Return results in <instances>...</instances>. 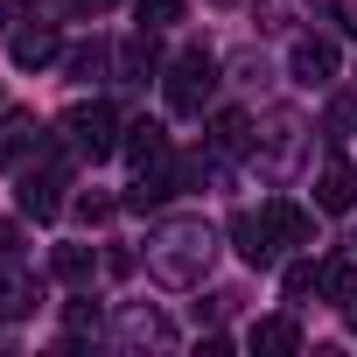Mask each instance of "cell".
Returning a JSON list of instances; mask_svg holds the SVG:
<instances>
[{
	"label": "cell",
	"instance_id": "4fadbf2b",
	"mask_svg": "<svg viewBox=\"0 0 357 357\" xmlns=\"http://www.w3.org/2000/svg\"><path fill=\"white\" fill-rule=\"evenodd\" d=\"M50 266H56V280L84 287V280L98 273V252H91V245H56V259H50Z\"/></svg>",
	"mask_w": 357,
	"mask_h": 357
},
{
	"label": "cell",
	"instance_id": "2e32d148",
	"mask_svg": "<svg viewBox=\"0 0 357 357\" xmlns=\"http://www.w3.org/2000/svg\"><path fill=\"white\" fill-rule=\"evenodd\" d=\"M280 287H287V301H308V294H315V287H322V266H315V259H294V266H287V280H280Z\"/></svg>",
	"mask_w": 357,
	"mask_h": 357
},
{
	"label": "cell",
	"instance_id": "ac0fdd59",
	"mask_svg": "<svg viewBox=\"0 0 357 357\" xmlns=\"http://www.w3.org/2000/svg\"><path fill=\"white\" fill-rule=\"evenodd\" d=\"M133 15L140 29H168V22H183V0H133Z\"/></svg>",
	"mask_w": 357,
	"mask_h": 357
},
{
	"label": "cell",
	"instance_id": "ffe728a7",
	"mask_svg": "<svg viewBox=\"0 0 357 357\" xmlns=\"http://www.w3.org/2000/svg\"><path fill=\"white\" fill-rule=\"evenodd\" d=\"M98 70H105V50H98V43H91V50H70V77H84V84H91Z\"/></svg>",
	"mask_w": 357,
	"mask_h": 357
},
{
	"label": "cell",
	"instance_id": "7c38bea8",
	"mask_svg": "<svg viewBox=\"0 0 357 357\" xmlns=\"http://www.w3.org/2000/svg\"><path fill=\"white\" fill-rule=\"evenodd\" d=\"M266 225H273L280 245H308V238H315V218L294 211V204H266Z\"/></svg>",
	"mask_w": 357,
	"mask_h": 357
},
{
	"label": "cell",
	"instance_id": "52a82bcc",
	"mask_svg": "<svg viewBox=\"0 0 357 357\" xmlns=\"http://www.w3.org/2000/svg\"><path fill=\"white\" fill-rule=\"evenodd\" d=\"M350 204H357V168L343 154H329L315 175V211H350Z\"/></svg>",
	"mask_w": 357,
	"mask_h": 357
},
{
	"label": "cell",
	"instance_id": "8992f818",
	"mask_svg": "<svg viewBox=\"0 0 357 357\" xmlns=\"http://www.w3.org/2000/svg\"><path fill=\"white\" fill-rule=\"evenodd\" d=\"M287 70H294V84L322 91V84L336 77V43H329V36H301V43L287 50Z\"/></svg>",
	"mask_w": 357,
	"mask_h": 357
},
{
	"label": "cell",
	"instance_id": "7a4b0ae2",
	"mask_svg": "<svg viewBox=\"0 0 357 357\" xmlns=\"http://www.w3.org/2000/svg\"><path fill=\"white\" fill-rule=\"evenodd\" d=\"M161 91H168V112L204 119V105H211V91H218V63H211V50H183V56L168 63Z\"/></svg>",
	"mask_w": 357,
	"mask_h": 357
},
{
	"label": "cell",
	"instance_id": "9c48e42d",
	"mask_svg": "<svg viewBox=\"0 0 357 357\" xmlns=\"http://www.w3.org/2000/svg\"><path fill=\"white\" fill-rule=\"evenodd\" d=\"M119 147H126V161H133V168H154V161H168V133H161V119H133Z\"/></svg>",
	"mask_w": 357,
	"mask_h": 357
},
{
	"label": "cell",
	"instance_id": "6da1fadb",
	"mask_svg": "<svg viewBox=\"0 0 357 357\" xmlns=\"http://www.w3.org/2000/svg\"><path fill=\"white\" fill-rule=\"evenodd\" d=\"M211 252H218L211 225H197V218L161 225V231H154V245H147V273H154L161 287H197V280L211 273Z\"/></svg>",
	"mask_w": 357,
	"mask_h": 357
},
{
	"label": "cell",
	"instance_id": "44dd1931",
	"mask_svg": "<svg viewBox=\"0 0 357 357\" xmlns=\"http://www.w3.org/2000/svg\"><path fill=\"white\" fill-rule=\"evenodd\" d=\"M77 218H84V225H98V218H112V197H77Z\"/></svg>",
	"mask_w": 357,
	"mask_h": 357
},
{
	"label": "cell",
	"instance_id": "30bf717a",
	"mask_svg": "<svg viewBox=\"0 0 357 357\" xmlns=\"http://www.w3.org/2000/svg\"><path fill=\"white\" fill-rule=\"evenodd\" d=\"M56 50H63V43H56V29H50V22H36V29H22V36H15V63H22V70L56 63Z\"/></svg>",
	"mask_w": 357,
	"mask_h": 357
},
{
	"label": "cell",
	"instance_id": "e0dca14e",
	"mask_svg": "<svg viewBox=\"0 0 357 357\" xmlns=\"http://www.w3.org/2000/svg\"><path fill=\"white\" fill-rule=\"evenodd\" d=\"M133 343H168V322L161 315H147V308H126V322H119Z\"/></svg>",
	"mask_w": 357,
	"mask_h": 357
},
{
	"label": "cell",
	"instance_id": "5bb4252c",
	"mask_svg": "<svg viewBox=\"0 0 357 357\" xmlns=\"http://www.w3.org/2000/svg\"><path fill=\"white\" fill-rule=\"evenodd\" d=\"M245 140H252L245 112H218V119H211V147H218V154H245Z\"/></svg>",
	"mask_w": 357,
	"mask_h": 357
},
{
	"label": "cell",
	"instance_id": "d6986e66",
	"mask_svg": "<svg viewBox=\"0 0 357 357\" xmlns=\"http://www.w3.org/2000/svg\"><path fill=\"white\" fill-rule=\"evenodd\" d=\"M29 301H36V287H29L22 273H0V315H22Z\"/></svg>",
	"mask_w": 357,
	"mask_h": 357
},
{
	"label": "cell",
	"instance_id": "277c9868",
	"mask_svg": "<svg viewBox=\"0 0 357 357\" xmlns=\"http://www.w3.org/2000/svg\"><path fill=\"white\" fill-rule=\"evenodd\" d=\"M70 183V154H36V168H22V218H56Z\"/></svg>",
	"mask_w": 357,
	"mask_h": 357
},
{
	"label": "cell",
	"instance_id": "8fae6325",
	"mask_svg": "<svg viewBox=\"0 0 357 357\" xmlns=\"http://www.w3.org/2000/svg\"><path fill=\"white\" fill-rule=\"evenodd\" d=\"M252 350H266V357H287V350H301V329L287 322V315H266V322H252V336H245Z\"/></svg>",
	"mask_w": 357,
	"mask_h": 357
},
{
	"label": "cell",
	"instance_id": "5b68a950",
	"mask_svg": "<svg viewBox=\"0 0 357 357\" xmlns=\"http://www.w3.org/2000/svg\"><path fill=\"white\" fill-rule=\"evenodd\" d=\"M50 147V133H43V119L36 112H8V119H0V168H29V154H43Z\"/></svg>",
	"mask_w": 357,
	"mask_h": 357
},
{
	"label": "cell",
	"instance_id": "9a60e30c",
	"mask_svg": "<svg viewBox=\"0 0 357 357\" xmlns=\"http://www.w3.org/2000/svg\"><path fill=\"white\" fill-rule=\"evenodd\" d=\"M322 294H329V301H343V308L357 301V252H350V259H336V266H322Z\"/></svg>",
	"mask_w": 357,
	"mask_h": 357
},
{
	"label": "cell",
	"instance_id": "ba28073f",
	"mask_svg": "<svg viewBox=\"0 0 357 357\" xmlns=\"http://www.w3.org/2000/svg\"><path fill=\"white\" fill-rule=\"evenodd\" d=\"M231 238H238V252H245L252 266H273V252H280V238H273L266 211H259V218H252V211H245V218H231Z\"/></svg>",
	"mask_w": 357,
	"mask_h": 357
},
{
	"label": "cell",
	"instance_id": "3957f363",
	"mask_svg": "<svg viewBox=\"0 0 357 357\" xmlns=\"http://www.w3.org/2000/svg\"><path fill=\"white\" fill-rule=\"evenodd\" d=\"M63 147L70 154H84V161H105L112 147H119V119H112V105H70L63 112Z\"/></svg>",
	"mask_w": 357,
	"mask_h": 357
}]
</instances>
